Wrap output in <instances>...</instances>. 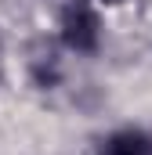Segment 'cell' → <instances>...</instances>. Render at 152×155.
Listing matches in <instances>:
<instances>
[{"instance_id": "cell-1", "label": "cell", "mask_w": 152, "mask_h": 155, "mask_svg": "<svg viewBox=\"0 0 152 155\" xmlns=\"http://www.w3.org/2000/svg\"><path fill=\"white\" fill-rule=\"evenodd\" d=\"M58 29H62V43L69 51H80V54L98 51V43H102V18H98L94 0H65Z\"/></svg>"}, {"instance_id": "cell-2", "label": "cell", "mask_w": 152, "mask_h": 155, "mask_svg": "<svg viewBox=\"0 0 152 155\" xmlns=\"http://www.w3.org/2000/svg\"><path fill=\"white\" fill-rule=\"evenodd\" d=\"M102 155H152V134H145V130H116L102 141Z\"/></svg>"}]
</instances>
